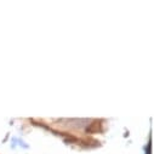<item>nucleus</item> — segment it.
<instances>
[{"mask_svg": "<svg viewBox=\"0 0 154 154\" xmlns=\"http://www.w3.org/2000/svg\"><path fill=\"white\" fill-rule=\"evenodd\" d=\"M68 123V125L70 128L74 129H83L85 126L89 125V123H91V119H67L66 120Z\"/></svg>", "mask_w": 154, "mask_h": 154, "instance_id": "1", "label": "nucleus"}]
</instances>
